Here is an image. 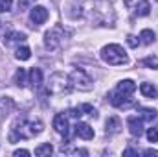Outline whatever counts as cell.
I'll return each mask as SVG.
<instances>
[{"mask_svg": "<svg viewBox=\"0 0 158 157\" xmlns=\"http://www.w3.org/2000/svg\"><path fill=\"white\" fill-rule=\"evenodd\" d=\"M140 39H142L143 44H153L155 39H156V35H155V32H153V30H142Z\"/></svg>", "mask_w": 158, "mask_h": 157, "instance_id": "21", "label": "cell"}, {"mask_svg": "<svg viewBox=\"0 0 158 157\" xmlns=\"http://www.w3.org/2000/svg\"><path fill=\"white\" fill-rule=\"evenodd\" d=\"M63 39H64V30L61 26H55L44 34V44L48 50H57L63 44Z\"/></svg>", "mask_w": 158, "mask_h": 157, "instance_id": "6", "label": "cell"}, {"mask_svg": "<svg viewBox=\"0 0 158 157\" xmlns=\"http://www.w3.org/2000/svg\"><path fill=\"white\" fill-rule=\"evenodd\" d=\"M15 85H19V87H24L26 85V70L24 69H19L15 72Z\"/></svg>", "mask_w": 158, "mask_h": 157, "instance_id": "23", "label": "cell"}, {"mask_svg": "<svg viewBox=\"0 0 158 157\" xmlns=\"http://www.w3.org/2000/svg\"><path fill=\"white\" fill-rule=\"evenodd\" d=\"M116 91H118L119 94H125V96H132V92L136 91V83H134L132 79H123V81H119V83H118Z\"/></svg>", "mask_w": 158, "mask_h": 157, "instance_id": "13", "label": "cell"}, {"mask_svg": "<svg viewBox=\"0 0 158 157\" xmlns=\"http://www.w3.org/2000/svg\"><path fill=\"white\" fill-rule=\"evenodd\" d=\"M138 115H140L142 120H145V122H153V120H156L158 111L156 109H149V107H140L138 109Z\"/></svg>", "mask_w": 158, "mask_h": 157, "instance_id": "16", "label": "cell"}, {"mask_svg": "<svg viewBox=\"0 0 158 157\" xmlns=\"http://www.w3.org/2000/svg\"><path fill=\"white\" fill-rule=\"evenodd\" d=\"M30 2H31V0H22V2H20V6H22V7H24V6H28V4H30Z\"/></svg>", "mask_w": 158, "mask_h": 157, "instance_id": "33", "label": "cell"}, {"mask_svg": "<svg viewBox=\"0 0 158 157\" xmlns=\"http://www.w3.org/2000/svg\"><path fill=\"white\" fill-rule=\"evenodd\" d=\"M52 152H53V146L50 144V142H46V144H40L35 148V155L39 157H44V155H52Z\"/></svg>", "mask_w": 158, "mask_h": 157, "instance_id": "22", "label": "cell"}, {"mask_svg": "<svg viewBox=\"0 0 158 157\" xmlns=\"http://www.w3.org/2000/svg\"><path fill=\"white\" fill-rule=\"evenodd\" d=\"M121 131V120L118 117H109L105 124V133L107 135H116Z\"/></svg>", "mask_w": 158, "mask_h": 157, "instance_id": "12", "label": "cell"}, {"mask_svg": "<svg viewBox=\"0 0 158 157\" xmlns=\"http://www.w3.org/2000/svg\"><path fill=\"white\" fill-rule=\"evenodd\" d=\"M30 83L33 85V87H39L40 83H42V70L40 69H31L30 70Z\"/></svg>", "mask_w": 158, "mask_h": 157, "instance_id": "17", "label": "cell"}, {"mask_svg": "<svg viewBox=\"0 0 158 157\" xmlns=\"http://www.w3.org/2000/svg\"><path fill=\"white\" fill-rule=\"evenodd\" d=\"M127 43H129V46H132V48H136V46H138V43H140V41L136 39V37H134V35H129V37H127Z\"/></svg>", "mask_w": 158, "mask_h": 157, "instance_id": "29", "label": "cell"}, {"mask_svg": "<svg viewBox=\"0 0 158 157\" xmlns=\"http://www.w3.org/2000/svg\"><path fill=\"white\" fill-rule=\"evenodd\" d=\"M70 83H72V87L77 89V91H92V87H94L92 78H90L85 70H79V69H76V70L70 74Z\"/></svg>", "mask_w": 158, "mask_h": 157, "instance_id": "5", "label": "cell"}, {"mask_svg": "<svg viewBox=\"0 0 158 157\" xmlns=\"http://www.w3.org/2000/svg\"><path fill=\"white\" fill-rule=\"evenodd\" d=\"M142 65H145V67H149V69H158V59L155 57V56H149V57H145V59H142L140 61Z\"/></svg>", "mask_w": 158, "mask_h": 157, "instance_id": "24", "label": "cell"}, {"mask_svg": "<svg viewBox=\"0 0 158 157\" xmlns=\"http://www.w3.org/2000/svg\"><path fill=\"white\" fill-rule=\"evenodd\" d=\"M53 128H55L57 133L68 135V118H66V115H63V113L55 115V118H53Z\"/></svg>", "mask_w": 158, "mask_h": 157, "instance_id": "10", "label": "cell"}, {"mask_svg": "<svg viewBox=\"0 0 158 157\" xmlns=\"http://www.w3.org/2000/svg\"><path fill=\"white\" fill-rule=\"evenodd\" d=\"M81 111L83 113H86V115H90L92 118H98V111L90 105V104H85V105H81Z\"/></svg>", "mask_w": 158, "mask_h": 157, "instance_id": "25", "label": "cell"}, {"mask_svg": "<svg viewBox=\"0 0 158 157\" xmlns=\"http://www.w3.org/2000/svg\"><path fill=\"white\" fill-rule=\"evenodd\" d=\"M81 115H83L81 107H74V109H68V117H72V118H81Z\"/></svg>", "mask_w": 158, "mask_h": 157, "instance_id": "28", "label": "cell"}, {"mask_svg": "<svg viewBox=\"0 0 158 157\" xmlns=\"http://www.w3.org/2000/svg\"><path fill=\"white\" fill-rule=\"evenodd\" d=\"M147 139H149V142H158V128H149Z\"/></svg>", "mask_w": 158, "mask_h": 157, "instance_id": "26", "label": "cell"}, {"mask_svg": "<svg viewBox=\"0 0 158 157\" xmlns=\"http://www.w3.org/2000/svg\"><path fill=\"white\" fill-rule=\"evenodd\" d=\"M149 11H151V4H149V0H142V2L136 6V15H138V17H147Z\"/></svg>", "mask_w": 158, "mask_h": 157, "instance_id": "19", "label": "cell"}, {"mask_svg": "<svg viewBox=\"0 0 158 157\" xmlns=\"http://www.w3.org/2000/svg\"><path fill=\"white\" fill-rule=\"evenodd\" d=\"M123 155H138V152H136V150H132V148H129V150H125V152H123Z\"/></svg>", "mask_w": 158, "mask_h": 157, "instance_id": "31", "label": "cell"}, {"mask_svg": "<svg viewBox=\"0 0 158 157\" xmlns=\"http://www.w3.org/2000/svg\"><path fill=\"white\" fill-rule=\"evenodd\" d=\"M85 17L94 26H114L116 24V11L109 0H86L83 4Z\"/></svg>", "mask_w": 158, "mask_h": 157, "instance_id": "1", "label": "cell"}, {"mask_svg": "<svg viewBox=\"0 0 158 157\" xmlns=\"http://www.w3.org/2000/svg\"><path fill=\"white\" fill-rule=\"evenodd\" d=\"M143 155H158V152H156V150H145V152H143Z\"/></svg>", "mask_w": 158, "mask_h": 157, "instance_id": "32", "label": "cell"}, {"mask_svg": "<svg viewBox=\"0 0 158 157\" xmlns=\"http://www.w3.org/2000/svg\"><path fill=\"white\" fill-rule=\"evenodd\" d=\"M39 133H42V122L40 120L17 118L11 126V131H9V142H17L19 139H33Z\"/></svg>", "mask_w": 158, "mask_h": 157, "instance_id": "2", "label": "cell"}, {"mask_svg": "<svg viewBox=\"0 0 158 157\" xmlns=\"http://www.w3.org/2000/svg\"><path fill=\"white\" fill-rule=\"evenodd\" d=\"M140 92L145 96V98H155L156 96V89L153 83H142L140 85Z\"/></svg>", "mask_w": 158, "mask_h": 157, "instance_id": "18", "label": "cell"}, {"mask_svg": "<svg viewBox=\"0 0 158 157\" xmlns=\"http://www.w3.org/2000/svg\"><path fill=\"white\" fill-rule=\"evenodd\" d=\"M11 6H13V0H0V13L9 11V9H11Z\"/></svg>", "mask_w": 158, "mask_h": 157, "instance_id": "27", "label": "cell"}, {"mask_svg": "<svg viewBox=\"0 0 158 157\" xmlns=\"http://www.w3.org/2000/svg\"><path fill=\"white\" fill-rule=\"evenodd\" d=\"M101 59L107 63V65H112V67H118V65H125L129 61L125 50L119 46V44H107L101 48Z\"/></svg>", "mask_w": 158, "mask_h": 157, "instance_id": "3", "label": "cell"}, {"mask_svg": "<svg viewBox=\"0 0 158 157\" xmlns=\"http://www.w3.org/2000/svg\"><path fill=\"white\" fill-rule=\"evenodd\" d=\"M109 102H110V104H112L114 107H129V105L132 104L131 96L119 94L118 91H114V92H110V94H109Z\"/></svg>", "mask_w": 158, "mask_h": 157, "instance_id": "8", "label": "cell"}, {"mask_svg": "<svg viewBox=\"0 0 158 157\" xmlns=\"http://www.w3.org/2000/svg\"><path fill=\"white\" fill-rule=\"evenodd\" d=\"M13 100L11 98H0V120L6 118L11 111H13Z\"/></svg>", "mask_w": 158, "mask_h": 157, "instance_id": "15", "label": "cell"}, {"mask_svg": "<svg viewBox=\"0 0 158 157\" xmlns=\"http://www.w3.org/2000/svg\"><path fill=\"white\" fill-rule=\"evenodd\" d=\"M76 135L85 139V141H92L94 139V129L88 124H85V122H77L76 124Z\"/></svg>", "mask_w": 158, "mask_h": 157, "instance_id": "11", "label": "cell"}, {"mask_svg": "<svg viewBox=\"0 0 158 157\" xmlns=\"http://www.w3.org/2000/svg\"><path fill=\"white\" fill-rule=\"evenodd\" d=\"M72 91V83H70V76L63 74V72H55L50 76L48 81V92L52 94H57V96H63V94H68Z\"/></svg>", "mask_w": 158, "mask_h": 157, "instance_id": "4", "label": "cell"}, {"mask_svg": "<svg viewBox=\"0 0 158 157\" xmlns=\"http://www.w3.org/2000/svg\"><path fill=\"white\" fill-rule=\"evenodd\" d=\"M127 126H129L131 135H134V137H140V135L143 133V120H142V118L129 117L127 118Z\"/></svg>", "mask_w": 158, "mask_h": 157, "instance_id": "9", "label": "cell"}, {"mask_svg": "<svg viewBox=\"0 0 158 157\" xmlns=\"http://www.w3.org/2000/svg\"><path fill=\"white\" fill-rule=\"evenodd\" d=\"M15 56H17V59H20V61H28V59L31 57V50H30L28 46H19L17 52H15Z\"/></svg>", "mask_w": 158, "mask_h": 157, "instance_id": "20", "label": "cell"}, {"mask_svg": "<svg viewBox=\"0 0 158 157\" xmlns=\"http://www.w3.org/2000/svg\"><path fill=\"white\" fill-rule=\"evenodd\" d=\"M48 17H50V13H48V9L42 7V6H33L31 11H30V19H31L33 24H44V22L48 20Z\"/></svg>", "mask_w": 158, "mask_h": 157, "instance_id": "7", "label": "cell"}, {"mask_svg": "<svg viewBox=\"0 0 158 157\" xmlns=\"http://www.w3.org/2000/svg\"><path fill=\"white\" fill-rule=\"evenodd\" d=\"M26 35L20 34V32H7L4 34V44L6 46H11V44H17V43H24Z\"/></svg>", "mask_w": 158, "mask_h": 157, "instance_id": "14", "label": "cell"}, {"mask_svg": "<svg viewBox=\"0 0 158 157\" xmlns=\"http://www.w3.org/2000/svg\"><path fill=\"white\" fill-rule=\"evenodd\" d=\"M13 155L15 157H20V155H30V152H28V150H15V154H13Z\"/></svg>", "mask_w": 158, "mask_h": 157, "instance_id": "30", "label": "cell"}]
</instances>
